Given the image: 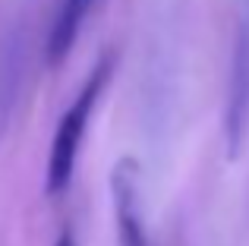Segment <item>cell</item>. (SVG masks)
<instances>
[{
  "label": "cell",
  "instance_id": "7a4b0ae2",
  "mask_svg": "<svg viewBox=\"0 0 249 246\" xmlns=\"http://www.w3.org/2000/svg\"><path fill=\"white\" fill-rule=\"evenodd\" d=\"M246 129H249V0L240 10L237 35H233V57H231V82H227L224 136L231 155L240 152Z\"/></svg>",
  "mask_w": 249,
  "mask_h": 246
},
{
  "label": "cell",
  "instance_id": "277c9868",
  "mask_svg": "<svg viewBox=\"0 0 249 246\" xmlns=\"http://www.w3.org/2000/svg\"><path fill=\"white\" fill-rule=\"evenodd\" d=\"M110 190H114V215H117V240H120V246H152L142 211H139V186H136L133 161H120L114 167Z\"/></svg>",
  "mask_w": 249,
  "mask_h": 246
},
{
  "label": "cell",
  "instance_id": "5b68a950",
  "mask_svg": "<svg viewBox=\"0 0 249 246\" xmlns=\"http://www.w3.org/2000/svg\"><path fill=\"white\" fill-rule=\"evenodd\" d=\"M95 3L98 0H60L57 3V16L51 22L48 41H44V57H48L51 67H60L63 57L73 51L76 38H79V32H82V25Z\"/></svg>",
  "mask_w": 249,
  "mask_h": 246
},
{
  "label": "cell",
  "instance_id": "3957f363",
  "mask_svg": "<svg viewBox=\"0 0 249 246\" xmlns=\"http://www.w3.org/2000/svg\"><path fill=\"white\" fill-rule=\"evenodd\" d=\"M25 63H29V32H25V22H16L13 29H6L0 41V136L6 133L16 114Z\"/></svg>",
  "mask_w": 249,
  "mask_h": 246
},
{
  "label": "cell",
  "instance_id": "6da1fadb",
  "mask_svg": "<svg viewBox=\"0 0 249 246\" xmlns=\"http://www.w3.org/2000/svg\"><path fill=\"white\" fill-rule=\"evenodd\" d=\"M117 70V54L114 51H104L95 60V67L89 70L85 82L79 86L76 98L70 101V107L63 111L60 123H57L54 142H51V155H48V171H44V190L48 196H60L70 186L76 171V161H79V148L85 139V126H89L91 114H95L98 101H101L107 82L114 79Z\"/></svg>",
  "mask_w": 249,
  "mask_h": 246
},
{
  "label": "cell",
  "instance_id": "8992f818",
  "mask_svg": "<svg viewBox=\"0 0 249 246\" xmlns=\"http://www.w3.org/2000/svg\"><path fill=\"white\" fill-rule=\"evenodd\" d=\"M54 246H76V240H73V230H63L60 237H57V243Z\"/></svg>",
  "mask_w": 249,
  "mask_h": 246
}]
</instances>
